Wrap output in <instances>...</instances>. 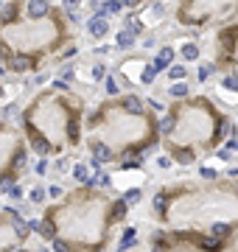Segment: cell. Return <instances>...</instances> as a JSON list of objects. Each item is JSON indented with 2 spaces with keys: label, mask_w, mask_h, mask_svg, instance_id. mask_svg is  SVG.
<instances>
[{
  "label": "cell",
  "mask_w": 238,
  "mask_h": 252,
  "mask_svg": "<svg viewBox=\"0 0 238 252\" xmlns=\"http://www.w3.org/2000/svg\"><path fill=\"white\" fill-rule=\"evenodd\" d=\"M84 25H87V34L92 39H104V36L110 34V17H90Z\"/></svg>",
  "instance_id": "cell-1"
},
{
  "label": "cell",
  "mask_w": 238,
  "mask_h": 252,
  "mask_svg": "<svg viewBox=\"0 0 238 252\" xmlns=\"http://www.w3.org/2000/svg\"><path fill=\"white\" fill-rule=\"evenodd\" d=\"M90 151H92V160H90V165H101V162H110V157H112V151L107 149L104 143H98V140H92L90 143Z\"/></svg>",
  "instance_id": "cell-2"
},
{
  "label": "cell",
  "mask_w": 238,
  "mask_h": 252,
  "mask_svg": "<svg viewBox=\"0 0 238 252\" xmlns=\"http://www.w3.org/2000/svg\"><path fill=\"white\" fill-rule=\"evenodd\" d=\"M95 165H87V162H76L73 165V177H76V182H95Z\"/></svg>",
  "instance_id": "cell-3"
},
{
  "label": "cell",
  "mask_w": 238,
  "mask_h": 252,
  "mask_svg": "<svg viewBox=\"0 0 238 252\" xmlns=\"http://www.w3.org/2000/svg\"><path fill=\"white\" fill-rule=\"evenodd\" d=\"M135 241H137V227H126L124 235H121V241H118V252L132 250V247H135Z\"/></svg>",
  "instance_id": "cell-4"
},
{
  "label": "cell",
  "mask_w": 238,
  "mask_h": 252,
  "mask_svg": "<svg viewBox=\"0 0 238 252\" xmlns=\"http://www.w3.org/2000/svg\"><path fill=\"white\" fill-rule=\"evenodd\" d=\"M25 12H28L37 20V17H45V14H51V6H48V3H39V0H31V3L25 6Z\"/></svg>",
  "instance_id": "cell-5"
},
{
  "label": "cell",
  "mask_w": 238,
  "mask_h": 252,
  "mask_svg": "<svg viewBox=\"0 0 238 252\" xmlns=\"http://www.w3.org/2000/svg\"><path fill=\"white\" fill-rule=\"evenodd\" d=\"M87 70H90V73H87V79H90V81H101V84H104V79L110 76L104 62H95V65H92V68H87Z\"/></svg>",
  "instance_id": "cell-6"
},
{
  "label": "cell",
  "mask_w": 238,
  "mask_h": 252,
  "mask_svg": "<svg viewBox=\"0 0 238 252\" xmlns=\"http://www.w3.org/2000/svg\"><path fill=\"white\" fill-rule=\"evenodd\" d=\"M115 42H118V48L121 51H129V48H135V42H137V36H132L129 31H118V36H115Z\"/></svg>",
  "instance_id": "cell-7"
},
{
  "label": "cell",
  "mask_w": 238,
  "mask_h": 252,
  "mask_svg": "<svg viewBox=\"0 0 238 252\" xmlns=\"http://www.w3.org/2000/svg\"><path fill=\"white\" fill-rule=\"evenodd\" d=\"M210 233H213V238H227V235H230V233H233V224H230V221H216L213 227H210Z\"/></svg>",
  "instance_id": "cell-8"
},
{
  "label": "cell",
  "mask_w": 238,
  "mask_h": 252,
  "mask_svg": "<svg viewBox=\"0 0 238 252\" xmlns=\"http://www.w3.org/2000/svg\"><path fill=\"white\" fill-rule=\"evenodd\" d=\"M165 76L171 79V84H177V81H182L188 76V68H185V65H171V68L165 70Z\"/></svg>",
  "instance_id": "cell-9"
},
{
  "label": "cell",
  "mask_w": 238,
  "mask_h": 252,
  "mask_svg": "<svg viewBox=\"0 0 238 252\" xmlns=\"http://www.w3.org/2000/svg\"><path fill=\"white\" fill-rule=\"evenodd\" d=\"M12 70L14 73H28V70H34V62L25 56H14L12 59Z\"/></svg>",
  "instance_id": "cell-10"
},
{
  "label": "cell",
  "mask_w": 238,
  "mask_h": 252,
  "mask_svg": "<svg viewBox=\"0 0 238 252\" xmlns=\"http://www.w3.org/2000/svg\"><path fill=\"white\" fill-rule=\"evenodd\" d=\"M124 107L132 115H143V101H140L137 95H126V98H124Z\"/></svg>",
  "instance_id": "cell-11"
},
{
  "label": "cell",
  "mask_w": 238,
  "mask_h": 252,
  "mask_svg": "<svg viewBox=\"0 0 238 252\" xmlns=\"http://www.w3.org/2000/svg\"><path fill=\"white\" fill-rule=\"evenodd\" d=\"M180 54H182V59L193 62V59H199V45H196V42H182Z\"/></svg>",
  "instance_id": "cell-12"
},
{
  "label": "cell",
  "mask_w": 238,
  "mask_h": 252,
  "mask_svg": "<svg viewBox=\"0 0 238 252\" xmlns=\"http://www.w3.org/2000/svg\"><path fill=\"white\" fill-rule=\"evenodd\" d=\"M165 14H168V6H165V3H157V6H151V9L146 12V17L154 23V20H163Z\"/></svg>",
  "instance_id": "cell-13"
},
{
  "label": "cell",
  "mask_w": 238,
  "mask_h": 252,
  "mask_svg": "<svg viewBox=\"0 0 238 252\" xmlns=\"http://www.w3.org/2000/svg\"><path fill=\"white\" fill-rule=\"evenodd\" d=\"M28 199H31V205H42V202L48 199V191L42 188V185H37V188L28 191Z\"/></svg>",
  "instance_id": "cell-14"
},
{
  "label": "cell",
  "mask_w": 238,
  "mask_h": 252,
  "mask_svg": "<svg viewBox=\"0 0 238 252\" xmlns=\"http://www.w3.org/2000/svg\"><path fill=\"white\" fill-rule=\"evenodd\" d=\"M126 31L132 36L143 34V20H140V17H126Z\"/></svg>",
  "instance_id": "cell-15"
},
{
  "label": "cell",
  "mask_w": 238,
  "mask_h": 252,
  "mask_svg": "<svg viewBox=\"0 0 238 252\" xmlns=\"http://www.w3.org/2000/svg\"><path fill=\"white\" fill-rule=\"evenodd\" d=\"M188 84H185V81H177V84H171L168 87V95L171 98H185V95H188Z\"/></svg>",
  "instance_id": "cell-16"
},
{
  "label": "cell",
  "mask_w": 238,
  "mask_h": 252,
  "mask_svg": "<svg viewBox=\"0 0 238 252\" xmlns=\"http://www.w3.org/2000/svg\"><path fill=\"white\" fill-rule=\"evenodd\" d=\"M140 199H143V191H140V188H126V194H124V202H126V205H129V207H132V205H137Z\"/></svg>",
  "instance_id": "cell-17"
},
{
  "label": "cell",
  "mask_w": 238,
  "mask_h": 252,
  "mask_svg": "<svg viewBox=\"0 0 238 252\" xmlns=\"http://www.w3.org/2000/svg\"><path fill=\"white\" fill-rule=\"evenodd\" d=\"M213 62H202V65H199V73H196V79L199 81H207L210 79V76H213Z\"/></svg>",
  "instance_id": "cell-18"
},
{
  "label": "cell",
  "mask_w": 238,
  "mask_h": 252,
  "mask_svg": "<svg viewBox=\"0 0 238 252\" xmlns=\"http://www.w3.org/2000/svg\"><path fill=\"white\" fill-rule=\"evenodd\" d=\"M104 90H107V95H118V92H121L118 79H115V76H107V79H104Z\"/></svg>",
  "instance_id": "cell-19"
},
{
  "label": "cell",
  "mask_w": 238,
  "mask_h": 252,
  "mask_svg": "<svg viewBox=\"0 0 238 252\" xmlns=\"http://www.w3.org/2000/svg\"><path fill=\"white\" fill-rule=\"evenodd\" d=\"M39 235H45V238H54L56 233H54V224H51V218H45V221H39V230H37Z\"/></svg>",
  "instance_id": "cell-20"
},
{
  "label": "cell",
  "mask_w": 238,
  "mask_h": 252,
  "mask_svg": "<svg viewBox=\"0 0 238 252\" xmlns=\"http://www.w3.org/2000/svg\"><path fill=\"white\" fill-rule=\"evenodd\" d=\"M126 6H124V0H107V12L110 14H121Z\"/></svg>",
  "instance_id": "cell-21"
},
{
  "label": "cell",
  "mask_w": 238,
  "mask_h": 252,
  "mask_svg": "<svg viewBox=\"0 0 238 252\" xmlns=\"http://www.w3.org/2000/svg\"><path fill=\"white\" fill-rule=\"evenodd\" d=\"M54 168H56L59 174H68V171H73V165H70V157H62V160H56V162H54Z\"/></svg>",
  "instance_id": "cell-22"
},
{
  "label": "cell",
  "mask_w": 238,
  "mask_h": 252,
  "mask_svg": "<svg viewBox=\"0 0 238 252\" xmlns=\"http://www.w3.org/2000/svg\"><path fill=\"white\" fill-rule=\"evenodd\" d=\"M221 87H224V90L238 92V76H224V79H221Z\"/></svg>",
  "instance_id": "cell-23"
},
{
  "label": "cell",
  "mask_w": 238,
  "mask_h": 252,
  "mask_svg": "<svg viewBox=\"0 0 238 252\" xmlns=\"http://www.w3.org/2000/svg\"><path fill=\"white\" fill-rule=\"evenodd\" d=\"M48 168H51V162H48L45 157H42V160H37V162H34V171L39 174V177H42V174H48Z\"/></svg>",
  "instance_id": "cell-24"
},
{
  "label": "cell",
  "mask_w": 238,
  "mask_h": 252,
  "mask_svg": "<svg viewBox=\"0 0 238 252\" xmlns=\"http://www.w3.org/2000/svg\"><path fill=\"white\" fill-rule=\"evenodd\" d=\"M95 185L107 188V185H112V177H110V174H95Z\"/></svg>",
  "instance_id": "cell-25"
},
{
  "label": "cell",
  "mask_w": 238,
  "mask_h": 252,
  "mask_svg": "<svg viewBox=\"0 0 238 252\" xmlns=\"http://www.w3.org/2000/svg\"><path fill=\"white\" fill-rule=\"evenodd\" d=\"M54 252H76V250H70V244H65L62 238L54 241Z\"/></svg>",
  "instance_id": "cell-26"
},
{
  "label": "cell",
  "mask_w": 238,
  "mask_h": 252,
  "mask_svg": "<svg viewBox=\"0 0 238 252\" xmlns=\"http://www.w3.org/2000/svg\"><path fill=\"white\" fill-rule=\"evenodd\" d=\"M17 112H20V107H17L14 101H9V104H6V109H3V115H6V118H14Z\"/></svg>",
  "instance_id": "cell-27"
},
{
  "label": "cell",
  "mask_w": 238,
  "mask_h": 252,
  "mask_svg": "<svg viewBox=\"0 0 238 252\" xmlns=\"http://www.w3.org/2000/svg\"><path fill=\"white\" fill-rule=\"evenodd\" d=\"M157 168H163V171H168V168H171V157H168V154H160V157H157Z\"/></svg>",
  "instance_id": "cell-28"
},
{
  "label": "cell",
  "mask_w": 238,
  "mask_h": 252,
  "mask_svg": "<svg viewBox=\"0 0 238 252\" xmlns=\"http://www.w3.org/2000/svg\"><path fill=\"white\" fill-rule=\"evenodd\" d=\"M219 160H221V162H233V151L227 149V146H224V149H219Z\"/></svg>",
  "instance_id": "cell-29"
},
{
  "label": "cell",
  "mask_w": 238,
  "mask_h": 252,
  "mask_svg": "<svg viewBox=\"0 0 238 252\" xmlns=\"http://www.w3.org/2000/svg\"><path fill=\"white\" fill-rule=\"evenodd\" d=\"M59 73H62V76H59V79L65 81V79H73V76H76V73H73V68H70V65H65V68L59 70Z\"/></svg>",
  "instance_id": "cell-30"
},
{
  "label": "cell",
  "mask_w": 238,
  "mask_h": 252,
  "mask_svg": "<svg viewBox=\"0 0 238 252\" xmlns=\"http://www.w3.org/2000/svg\"><path fill=\"white\" fill-rule=\"evenodd\" d=\"M199 174H202L204 180H216L219 177V171H213V168H199Z\"/></svg>",
  "instance_id": "cell-31"
},
{
  "label": "cell",
  "mask_w": 238,
  "mask_h": 252,
  "mask_svg": "<svg viewBox=\"0 0 238 252\" xmlns=\"http://www.w3.org/2000/svg\"><path fill=\"white\" fill-rule=\"evenodd\" d=\"M48 196H51V199H59V196H62V188H59V185H51V188H48Z\"/></svg>",
  "instance_id": "cell-32"
},
{
  "label": "cell",
  "mask_w": 238,
  "mask_h": 252,
  "mask_svg": "<svg viewBox=\"0 0 238 252\" xmlns=\"http://www.w3.org/2000/svg\"><path fill=\"white\" fill-rule=\"evenodd\" d=\"M95 54H98V56H110V54H112V48H110V45H98V48H95Z\"/></svg>",
  "instance_id": "cell-33"
},
{
  "label": "cell",
  "mask_w": 238,
  "mask_h": 252,
  "mask_svg": "<svg viewBox=\"0 0 238 252\" xmlns=\"http://www.w3.org/2000/svg\"><path fill=\"white\" fill-rule=\"evenodd\" d=\"M23 194H25V191H23V188H20V185H14L12 191H9V196H12V199H20V196H23Z\"/></svg>",
  "instance_id": "cell-34"
},
{
  "label": "cell",
  "mask_w": 238,
  "mask_h": 252,
  "mask_svg": "<svg viewBox=\"0 0 238 252\" xmlns=\"http://www.w3.org/2000/svg\"><path fill=\"white\" fill-rule=\"evenodd\" d=\"M227 149H230V151H238V138H230V140H227Z\"/></svg>",
  "instance_id": "cell-35"
},
{
  "label": "cell",
  "mask_w": 238,
  "mask_h": 252,
  "mask_svg": "<svg viewBox=\"0 0 238 252\" xmlns=\"http://www.w3.org/2000/svg\"><path fill=\"white\" fill-rule=\"evenodd\" d=\"M143 48H154V34H151V36H146V39H143Z\"/></svg>",
  "instance_id": "cell-36"
},
{
  "label": "cell",
  "mask_w": 238,
  "mask_h": 252,
  "mask_svg": "<svg viewBox=\"0 0 238 252\" xmlns=\"http://www.w3.org/2000/svg\"><path fill=\"white\" fill-rule=\"evenodd\" d=\"M148 107H151V109H157V112H163V104H160V101H148Z\"/></svg>",
  "instance_id": "cell-37"
},
{
  "label": "cell",
  "mask_w": 238,
  "mask_h": 252,
  "mask_svg": "<svg viewBox=\"0 0 238 252\" xmlns=\"http://www.w3.org/2000/svg\"><path fill=\"white\" fill-rule=\"evenodd\" d=\"M3 76H6V65H3V62H0V79H3Z\"/></svg>",
  "instance_id": "cell-38"
},
{
  "label": "cell",
  "mask_w": 238,
  "mask_h": 252,
  "mask_svg": "<svg viewBox=\"0 0 238 252\" xmlns=\"http://www.w3.org/2000/svg\"><path fill=\"white\" fill-rule=\"evenodd\" d=\"M3 98H6V87H3V84H0V101H3Z\"/></svg>",
  "instance_id": "cell-39"
},
{
  "label": "cell",
  "mask_w": 238,
  "mask_h": 252,
  "mask_svg": "<svg viewBox=\"0 0 238 252\" xmlns=\"http://www.w3.org/2000/svg\"><path fill=\"white\" fill-rule=\"evenodd\" d=\"M37 252H51V250H48V247H37Z\"/></svg>",
  "instance_id": "cell-40"
},
{
  "label": "cell",
  "mask_w": 238,
  "mask_h": 252,
  "mask_svg": "<svg viewBox=\"0 0 238 252\" xmlns=\"http://www.w3.org/2000/svg\"><path fill=\"white\" fill-rule=\"evenodd\" d=\"M3 6H6V3H0V12H3Z\"/></svg>",
  "instance_id": "cell-41"
}]
</instances>
